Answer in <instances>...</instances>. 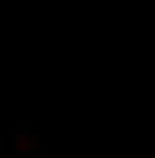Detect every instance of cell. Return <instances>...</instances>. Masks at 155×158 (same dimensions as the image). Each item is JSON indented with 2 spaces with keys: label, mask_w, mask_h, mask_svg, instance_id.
<instances>
[{
  "label": "cell",
  "mask_w": 155,
  "mask_h": 158,
  "mask_svg": "<svg viewBox=\"0 0 155 158\" xmlns=\"http://www.w3.org/2000/svg\"><path fill=\"white\" fill-rule=\"evenodd\" d=\"M16 133H33L31 131V122L29 120H18L16 122Z\"/></svg>",
  "instance_id": "obj_1"
},
{
  "label": "cell",
  "mask_w": 155,
  "mask_h": 158,
  "mask_svg": "<svg viewBox=\"0 0 155 158\" xmlns=\"http://www.w3.org/2000/svg\"><path fill=\"white\" fill-rule=\"evenodd\" d=\"M4 148H6V137L0 135V151H4Z\"/></svg>",
  "instance_id": "obj_2"
}]
</instances>
